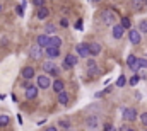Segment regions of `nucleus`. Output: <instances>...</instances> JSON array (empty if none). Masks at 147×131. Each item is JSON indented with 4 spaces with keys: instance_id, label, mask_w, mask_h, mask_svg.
I'll use <instances>...</instances> for the list:
<instances>
[{
    "instance_id": "1",
    "label": "nucleus",
    "mask_w": 147,
    "mask_h": 131,
    "mask_svg": "<svg viewBox=\"0 0 147 131\" xmlns=\"http://www.w3.org/2000/svg\"><path fill=\"white\" fill-rule=\"evenodd\" d=\"M98 17H99V21H101L105 26H111V27L120 21L118 14H116L113 9H110V7H108V9H103V10L99 12V15H98Z\"/></svg>"
},
{
    "instance_id": "2",
    "label": "nucleus",
    "mask_w": 147,
    "mask_h": 131,
    "mask_svg": "<svg viewBox=\"0 0 147 131\" xmlns=\"http://www.w3.org/2000/svg\"><path fill=\"white\" fill-rule=\"evenodd\" d=\"M41 68H43V72H45L46 75H50V77H53V78H60V75H62L60 66L57 65L53 60H45V61L41 63Z\"/></svg>"
},
{
    "instance_id": "3",
    "label": "nucleus",
    "mask_w": 147,
    "mask_h": 131,
    "mask_svg": "<svg viewBox=\"0 0 147 131\" xmlns=\"http://www.w3.org/2000/svg\"><path fill=\"white\" fill-rule=\"evenodd\" d=\"M29 58H31L33 61H36V63L43 61V60H45V49L39 48L36 43H34L33 46H29Z\"/></svg>"
},
{
    "instance_id": "4",
    "label": "nucleus",
    "mask_w": 147,
    "mask_h": 131,
    "mask_svg": "<svg viewBox=\"0 0 147 131\" xmlns=\"http://www.w3.org/2000/svg\"><path fill=\"white\" fill-rule=\"evenodd\" d=\"M51 78H50V75H46V73H43V75H36V87L39 90H50L51 89Z\"/></svg>"
},
{
    "instance_id": "5",
    "label": "nucleus",
    "mask_w": 147,
    "mask_h": 131,
    "mask_svg": "<svg viewBox=\"0 0 147 131\" xmlns=\"http://www.w3.org/2000/svg\"><path fill=\"white\" fill-rule=\"evenodd\" d=\"M79 63V56L75 53H67L63 56V61H62V68L63 70H72L74 66H77Z\"/></svg>"
},
{
    "instance_id": "6",
    "label": "nucleus",
    "mask_w": 147,
    "mask_h": 131,
    "mask_svg": "<svg viewBox=\"0 0 147 131\" xmlns=\"http://www.w3.org/2000/svg\"><path fill=\"white\" fill-rule=\"evenodd\" d=\"M121 118H123V121H127V123H134V121L139 119V111H137L135 107H123Z\"/></svg>"
},
{
    "instance_id": "7",
    "label": "nucleus",
    "mask_w": 147,
    "mask_h": 131,
    "mask_svg": "<svg viewBox=\"0 0 147 131\" xmlns=\"http://www.w3.org/2000/svg\"><path fill=\"white\" fill-rule=\"evenodd\" d=\"M75 55L79 56V58H91V53H89V43H86V41H82V43H79L77 46H75Z\"/></svg>"
},
{
    "instance_id": "8",
    "label": "nucleus",
    "mask_w": 147,
    "mask_h": 131,
    "mask_svg": "<svg viewBox=\"0 0 147 131\" xmlns=\"http://www.w3.org/2000/svg\"><path fill=\"white\" fill-rule=\"evenodd\" d=\"M127 36H128V41H130V44H134V46H139L140 43H142V34H140V31L135 27H132L130 31H127Z\"/></svg>"
},
{
    "instance_id": "9",
    "label": "nucleus",
    "mask_w": 147,
    "mask_h": 131,
    "mask_svg": "<svg viewBox=\"0 0 147 131\" xmlns=\"http://www.w3.org/2000/svg\"><path fill=\"white\" fill-rule=\"evenodd\" d=\"M127 66H128L130 72L139 73V72H140V66H139V56H135L134 53H130V55L127 56Z\"/></svg>"
},
{
    "instance_id": "10",
    "label": "nucleus",
    "mask_w": 147,
    "mask_h": 131,
    "mask_svg": "<svg viewBox=\"0 0 147 131\" xmlns=\"http://www.w3.org/2000/svg\"><path fill=\"white\" fill-rule=\"evenodd\" d=\"M21 77H22V80H33V78H36V70H34V66L33 65H26L22 66V70H21Z\"/></svg>"
},
{
    "instance_id": "11",
    "label": "nucleus",
    "mask_w": 147,
    "mask_h": 131,
    "mask_svg": "<svg viewBox=\"0 0 147 131\" xmlns=\"http://www.w3.org/2000/svg\"><path fill=\"white\" fill-rule=\"evenodd\" d=\"M125 34H127V31L121 27V24H120V22H116V24L111 27V37H113V39H116V41L123 39V37H125Z\"/></svg>"
},
{
    "instance_id": "12",
    "label": "nucleus",
    "mask_w": 147,
    "mask_h": 131,
    "mask_svg": "<svg viewBox=\"0 0 147 131\" xmlns=\"http://www.w3.org/2000/svg\"><path fill=\"white\" fill-rule=\"evenodd\" d=\"M60 51H62V48L46 46V48H45V56H46V60H57V58L60 56Z\"/></svg>"
},
{
    "instance_id": "13",
    "label": "nucleus",
    "mask_w": 147,
    "mask_h": 131,
    "mask_svg": "<svg viewBox=\"0 0 147 131\" xmlns=\"http://www.w3.org/2000/svg\"><path fill=\"white\" fill-rule=\"evenodd\" d=\"M38 94H39V89L36 87V84H34V85L31 84L28 89H24V99H26V100H34V99L38 97Z\"/></svg>"
},
{
    "instance_id": "14",
    "label": "nucleus",
    "mask_w": 147,
    "mask_h": 131,
    "mask_svg": "<svg viewBox=\"0 0 147 131\" xmlns=\"http://www.w3.org/2000/svg\"><path fill=\"white\" fill-rule=\"evenodd\" d=\"M89 53H91V56H92V58L99 56V55L103 53V44H101V43H98V41L89 43Z\"/></svg>"
},
{
    "instance_id": "15",
    "label": "nucleus",
    "mask_w": 147,
    "mask_h": 131,
    "mask_svg": "<svg viewBox=\"0 0 147 131\" xmlns=\"http://www.w3.org/2000/svg\"><path fill=\"white\" fill-rule=\"evenodd\" d=\"M51 90L58 96L60 92H63L65 90V80L63 78H53V82H51Z\"/></svg>"
},
{
    "instance_id": "16",
    "label": "nucleus",
    "mask_w": 147,
    "mask_h": 131,
    "mask_svg": "<svg viewBox=\"0 0 147 131\" xmlns=\"http://www.w3.org/2000/svg\"><path fill=\"white\" fill-rule=\"evenodd\" d=\"M86 126H87L91 131L98 130V126H99V116H96V114L87 116V118H86Z\"/></svg>"
},
{
    "instance_id": "17",
    "label": "nucleus",
    "mask_w": 147,
    "mask_h": 131,
    "mask_svg": "<svg viewBox=\"0 0 147 131\" xmlns=\"http://www.w3.org/2000/svg\"><path fill=\"white\" fill-rule=\"evenodd\" d=\"M70 94L67 92V90H63V92H60L58 96H57V102L60 104V106H63V107H67V106H70Z\"/></svg>"
},
{
    "instance_id": "18",
    "label": "nucleus",
    "mask_w": 147,
    "mask_h": 131,
    "mask_svg": "<svg viewBox=\"0 0 147 131\" xmlns=\"http://www.w3.org/2000/svg\"><path fill=\"white\" fill-rule=\"evenodd\" d=\"M130 9L134 12H142L146 9V0H130Z\"/></svg>"
},
{
    "instance_id": "19",
    "label": "nucleus",
    "mask_w": 147,
    "mask_h": 131,
    "mask_svg": "<svg viewBox=\"0 0 147 131\" xmlns=\"http://www.w3.org/2000/svg\"><path fill=\"white\" fill-rule=\"evenodd\" d=\"M36 44L39 46V48H46L48 44H50V36L48 34H38L36 36Z\"/></svg>"
},
{
    "instance_id": "20",
    "label": "nucleus",
    "mask_w": 147,
    "mask_h": 131,
    "mask_svg": "<svg viewBox=\"0 0 147 131\" xmlns=\"http://www.w3.org/2000/svg\"><path fill=\"white\" fill-rule=\"evenodd\" d=\"M48 17H50V9H48L46 5L36 9V19L38 21H45V19H48Z\"/></svg>"
},
{
    "instance_id": "21",
    "label": "nucleus",
    "mask_w": 147,
    "mask_h": 131,
    "mask_svg": "<svg viewBox=\"0 0 147 131\" xmlns=\"http://www.w3.org/2000/svg\"><path fill=\"white\" fill-rule=\"evenodd\" d=\"M48 46H55V48H62L63 46V39L58 36V34H53L50 36V44Z\"/></svg>"
},
{
    "instance_id": "22",
    "label": "nucleus",
    "mask_w": 147,
    "mask_h": 131,
    "mask_svg": "<svg viewBox=\"0 0 147 131\" xmlns=\"http://www.w3.org/2000/svg\"><path fill=\"white\" fill-rule=\"evenodd\" d=\"M118 22L121 24V27H123L125 31H130V29H132V19H130L128 15H123V17H121Z\"/></svg>"
},
{
    "instance_id": "23",
    "label": "nucleus",
    "mask_w": 147,
    "mask_h": 131,
    "mask_svg": "<svg viewBox=\"0 0 147 131\" xmlns=\"http://www.w3.org/2000/svg\"><path fill=\"white\" fill-rule=\"evenodd\" d=\"M57 29H58V26L53 24V22H46V24H45V34H48V36L57 34Z\"/></svg>"
},
{
    "instance_id": "24",
    "label": "nucleus",
    "mask_w": 147,
    "mask_h": 131,
    "mask_svg": "<svg viewBox=\"0 0 147 131\" xmlns=\"http://www.w3.org/2000/svg\"><path fill=\"white\" fill-rule=\"evenodd\" d=\"M127 84H128V80H127V77H125V75L121 73V75H120V77L116 78V82H115V87H116V89H123V87H125Z\"/></svg>"
},
{
    "instance_id": "25",
    "label": "nucleus",
    "mask_w": 147,
    "mask_h": 131,
    "mask_svg": "<svg viewBox=\"0 0 147 131\" xmlns=\"http://www.w3.org/2000/svg\"><path fill=\"white\" fill-rule=\"evenodd\" d=\"M101 73H103V72H101V68H99V66H94V68H89V70H87L89 78H98Z\"/></svg>"
},
{
    "instance_id": "26",
    "label": "nucleus",
    "mask_w": 147,
    "mask_h": 131,
    "mask_svg": "<svg viewBox=\"0 0 147 131\" xmlns=\"http://www.w3.org/2000/svg\"><path fill=\"white\" fill-rule=\"evenodd\" d=\"M137 29L140 31V34H142V36H146V34H147V19H140V21H139Z\"/></svg>"
},
{
    "instance_id": "27",
    "label": "nucleus",
    "mask_w": 147,
    "mask_h": 131,
    "mask_svg": "<svg viewBox=\"0 0 147 131\" xmlns=\"http://www.w3.org/2000/svg\"><path fill=\"white\" fill-rule=\"evenodd\" d=\"M10 124V116L9 114H0V128H7Z\"/></svg>"
},
{
    "instance_id": "28",
    "label": "nucleus",
    "mask_w": 147,
    "mask_h": 131,
    "mask_svg": "<svg viewBox=\"0 0 147 131\" xmlns=\"http://www.w3.org/2000/svg\"><path fill=\"white\" fill-rule=\"evenodd\" d=\"M140 82V77H139V73H134L130 78H128V85L130 87H137V84Z\"/></svg>"
},
{
    "instance_id": "29",
    "label": "nucleus",
    "mask_w": 147,
    "mask_h": 131,
    "mask_svg": "<svg viewBox=\"0 0 147 131\" xmlns=\"http://www.w3.org/2000/svg\"><path fill=\"white\" fill-rule=\"evenodd\" d=\"M70 126H72V124H70V119H65V118H63V119H60V121H58V128H62V130H70Z\"/></svg>"
},
{
    "instance_id": "30",
    "label": "nucleus",
    "mask_w": 147,
    "mask_h": 131,
    "mask_svg": "<svg viewBox=\"0 0 147 131\" xmlns=\"http://www.w3.org/2000/svg\"><path fill=\"white\" fill-rule=\"evenodd\" d=\"M94 66H98V61H96V58H87V61H86V68L89 70V68H94Z\"/></svg>"
},
{
    "instance_id": "31",
    "label": "nucleus",
    "mask_w": 147,
    "mask_h": 131,
    "mask_svg": "<svg viewBox=\"0 0 147 131\" xmlns=\"http://www.w3.org/2000/svg\"><path fill=\"white\" fill-rule=\"evenodd\" d=\"M139 121H140L142 126H146L147 128V111H144L142 114H139Z\"/></svg>"
},
{
    "instance_id": "32",
    "label": "nucleus",
    "mask_w": 147,
    "mask_h": 131,
    "mask_svg": "<svg viewBox=\"0 0 147 131\" xmlns=\"http://www.w3.org/2000/svg\"><path fill=\"white\" fill-rule=\"evenodd\" d=\"M139 66H140V70H147V58L146 56H139Z\"/></svg>"
},
{
    "instance_id": "33",
    "label": "nucleus",
    "mask_w": 147,
    "mask_h": 131,
    "mask_svg": "<svg viewBox=\"0 0 147 131\" xmlns=\"http://www.w3.org/2000/svg\"><path fill=\"white\" fill-rule=\"evenodd\" d=\"M58 26H60V27H69V26H70V22H69V19H67V17H60Z\"/></svg>"
},
{
    "instance_id": "34",
    "label": "nucleus",
    "mask_w": 147,
    "mask_h": 131,
    "mask_svg": "<svg viewBox=\"0 0 147 131\" xmlns=\"http://www.w3.org/2000/svg\"><path fill=\"white\" fill-rule=\"evenodd\" d=\"M33 2V5L36 7V9H39V7H45L46 5V0H31Z\"/></svg>"
},
{
    "instance_id": "35",
    "label": "nucleus",
    "mask_w": 147,
    "mask_h": 131,
    "mask_svg": "<svg viewBox=\"0 0 147 131\" xmlns=\"http://www.w3.org/2000/svg\"><path fill=\"white\" fill-rule=\"evenodd\" d=\"M103 131H118V130H116L111 123H105V124H103Z\"/></svg>"
},
{
    "instance_id": "36",
    "label": "nucleus",
    "mask_w": 147,
    "mask_h": 131,
    "mask_svg": "<svg viewBox=\"0 0 147 131\" xmlns=\"http://www.w3.org/2000/svg\"><path fill=\"white\" fill-rule=\"evenodd\" d=\"M74 27H75L77 31H82V29H84V21H82V19H77V22H75Z\"/></svg>"
},
{
    "instance_id": "37",
    "label": "nucleus",
    "mask_w": 147,
    "mask_h": 131,
    "mask_svg": "<svg viewBox=\"0 0 147 131\" xmlns=\"http://www.w3.org/2000/svg\"><path fill=\"white\" fill-rule=\"evenodd\" d=\"M16 12H17V15L22 17V15H24V7H22V5H17V7H16Z\"/></svg>"
},
{
    "instance_id": "38",
    "label": "nucleus",
    "mask_w": 147,
    "mask_h": 131,
    "mask_svg": "<svg viewBox=\"0 0 147 131\" xmlns=\"http://www.w3.org/2000/svg\"><path fill=\"white\" fill-rule=\"evenodd\" d=\"M139 77H140V80H147V72L146 70H140L139 72Z\"/></svg>"
},
{
    "instance_id": "39",
    "label": "nucleus",
    "mask_w": 147,
    "mask_h": 131,
    "mask_svg": "<svg viewBox=\"0 0 147 131\" xmlns=\"http://www.w3.org/2000/svg\"><path fill=\"white\" fill-rule=\"evenodd\" d=\"M43 131H58V126H46Z\"/></svg>"
},
{
    "instance_id": "40",
    "label": "nucleus",
    "mask_w": 147,
    "mask_h": 131,
    "mask_svg": "<svg viewBox=\"0 0 147 131\" xmlns=\"http://www.w3.org/2000/svg\"><path fill=\"white\" fill-rule=\"evenodd\" d=\"M111 90H113V87H106V89H105V90H103V92H105V94H110Z\"/></svg>"
},
{
    "instance_id": "41",
    "label": "nucleus",
    "mask_w": 147,
    "mask_h": 131,
    "mask_svg": "<svg viewBox=\"0 0 147 131\" xmlns=\"http://www.w3.org/2000/svg\"><path fill=\"white\" fill-rule=\"evenodd\" d=\"M125 131H137L135 128H132V126H125Z\"/></svg>"
},
{
    "instance_id": "42",
    "label": "nucleus",
    "mask_w": 147,
    "mask_h": 131,
    "mask_svg": "<svg viewBox=\"0 0 147 131\" xmlns=\"http://www.w3.org/2000/svg\"><path fill=\"white\" fill-rule=\"evenodd\" d=\"M89 2H91V3H101L103 0H89Z\"/></svg>"
},
{
    "instance_id": "43",
    "label": "nucleus",
    "mask_w": 147,
    "mask_h": 131,
    "mask_svg": "<svg viewBox=\"0 0 147 131\" xmlns=\"http://www.w3.org/2000/svg\"><path fill=\"white\" fill-rule=\"evenodd\" d=\"M2 12H3V5L0 3V14H2Z\"/></svg>"
},
{
    "instance_id": "44",
    "label": "nucleus",
    "mask_w": 147,
    "mask_h": 131,
    "mask_svg": "<svg viewBox=\"0 0 147 131\" xmlns=\"http://www.w3.org/2000/svg\"><path fill=\"white\" fill-rule=\"evenodd\" d=\"M146 9H147V0H146Z\"/></svg>"
},
{
    "instance_id": "45",
    "label": "nucleus",
    "mask_w": 147,
    "mask_h": 131,
    "mask_svg": "<svg viewBox=\"0 0 147 131\" xmlns=\"http://www.w3.org/2000/svg\"><path fill=\"white\" fill-rule=\"evenodd\" d=\"M0 26H2V22H0Z\"/></svg>"
},
{
    "instance_id": "46",
    "label": "nucleus",
    "mask_w": 147,
    "mask_h": 131,
    "mask_svg": "<svg viewBox=\"0 0 147 131\" xmlns=\"http://www.w3.org/2000/svg\"><path fill=\"white\" fill-rule=\"evenodd\" d=\"M94 131H96V130H94Z\"/></svg>"
},
{
    "instance_id": "47",
    "label": "nucleus",
    "mask_w": 147,
    "mask_h": 131,
    "mask_svg": "<svg viewBox=\"0 0 147 131\" xmlns=\"http://www.w3.org/2000/svg\"><path fill=\"white\" fill-rule=\"evenodd\" d=\"M146 131H147V130H146Z\"/></svg>"
}]
</instances>
